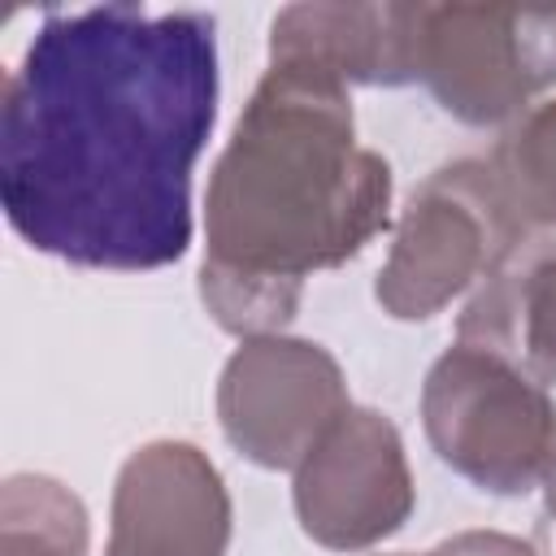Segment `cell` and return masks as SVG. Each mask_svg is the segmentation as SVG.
<instances>
[{
  "mask_svg": "<svg viewBox=\"0 0 556 556\" xmlns=\"http://www.w3.org/2000/svg\"><path fill=\"white\" fill-rule=\"evenodd\" d=\"M217 91V22L204 9L43 13L0 87L4 222L83 269L182 261Z\"/></svg>",
  "mask_w": 556,
  "mask_h": 556,
  "instance_id": "6da1fadb",
  "label": "cell"
},
{
  "mask_svg": "<svg viewBox=\"0 0 556 556\" xmlns=\"http://www.w3.org/2000/svg\"><path fill=\"white\" fill-rule=\"evenodd\" d=\"M391 222V165L356 143L343 83L265 65L204 191L200 269L300 287L352 261Z\"/></svg>",
  "mask_w": 556,
  "mask_h": 556,
  "instance_id": "7a4b0ae2",
  "label": "cell"
},
{
  "mask_svg": "<svg viewBox=\"0 0 556 556\" xmlns=\"http://www.w3.org/2000/svg\"><path fill=\"white\" fill-rule=\"evenodd\" d=\"M421 430L434 456L491 495L534 491L556 456V404L508 356L452 343L421 382Z\"/></svg>",
  "mask_w": 556,
  "mask_h": 556,
  "instance_id": "3957f363",
  "label": "cell"
},
{
  "mask_svg": "<svg viewBox=\"0 0 556 556\" xmlns=\"http://www.w3.org/2000/svg\"><path fill=\"white\" fill-rule=\"evenodd\" d=\"M530 235L504 204L482 156L447 161L400 208L374 300L395 321H426L500 269Z\"/></svg>",
  "mask_w": 556,
  "mask_h": 556,
  "instance_id": "277c9868",
  "label": "cell"
},
{
  "mask_svg": "<svg viewBox=\"0 0 556 556\" xmlns=\"http://www.w3.org/2000/svg\"><path fill=\"white\" fill-rule=\"evenodd\" d=\"M408 78L469 126H508L556 83V9L408 4Z\"/></svg>",
  "mask_w": 556,
  "mask_h": 556,
  "instance_id": "5b68a950",
  "label": "cell"
},
{
  "mask_svg": "<svg viewBox=\"0 0 556 556\" xmlns=\"http://www.w3.org/2000/svg\"><path fill=\"white\" fill-rule=\"evenodd\" d=\"M352 408L339 361L295 334L243 339L217 378V421L261 469H295Z\"/></svg>",
  "mask_w": 556,
  "mask_h": 556,
  "instance_id": "8992f818",
  "label": "cell"
},
{
  "mask_svg": "<svg viewBox=\"0 0 556 556\" xmlns=\"http://www.w3.org/2000/svg\"><path fill=\"white\" fill-rule=\"evenodd\" d=\"M300 530L330 552H369L413 513L404 439L378 408H348L291 469Z\"/></svg>",
  "mask_w": 556,
  "mask_h": 556,
  "instance_id": "52a82bcc",
  "label": "cell"
},
{
  "mask_svg": "<svg viewBox=\"0 0 556 556\" xmlns=\"http://www.w3.org/2000/svg\"><path fill=\"white\" fill-rule=\"evenodd\" d=\"M230 491L187 439H152L113 482L104 556H226Z\"/></svg>",
  "mask_w": 556,
  "mask_h": 556,
  "instance_id": "ba28073f",
  "label": "cell"
},
{
  "mask_svg": "<svg viewBox=\"0 0 556 556\" xmlns=\"http://www.w3.org/2000/svg\"><path fill=\"white\" fill-rule=\"evenodd\" d=\"M269 65L317 70L343 87L408 78V4H291L269 22Z\"/></svg>",
  "mask_w": 556,
  "mask_h": 556,
  "instance_id": "9c48e42d",
  "label": "cell"
},
{
  "mask_svg": "<svg viewBox=\"0 0 556 556\" xmlns=\"http://www.w3.org/2000/svg\"><path fill=\"white\" fill-rule=\"evenodd\" d=\"M456 339L491 348L534 374L543 387L556 382V239L530 235L513 256L491 269L456 317Z\"/></svg>",
  "mask_w": 556,
  "mask_h": 556,
  "instance_id": "30bf717a",
  "label": "cell"
},
{
  "mask_svg": "<svg viewBox=\"0 0 556 556\" xmlns=\"http://www.w3.org/2000/svg\"><path fill=\"white\" fill-rule=\"evenodd\" d=\"M513 217L534 230H556V100L521 109L482 156Z\"/></svg>",
  "mask_w": 556,
  "mask_h": 556,
  "instance_id": "8fae6325",
  "label": "cell"
},
{
  "mask_svg": "<svg viewBox=\"0 0 556 556\" xmlns=\"http://www.w3.org/2000/svg\"><path fill=\"white\" fill-rule=\"evenodd\" d=\"M87 508L48 473H9L0 486V556H87Z\"/></svg>",
  "mask_w": 556,
  "mask_h": 556,
  "instance_id": "7c38bea8",
  "label": "cell"
},
{
  "mask_svg": "<svg viewBox=\"0 0 556 556\" xmlns=\"http://www.w3.org/2000/svg\"><path fill=\"white\" fill-rule=\"evenodd\" d=\"M430 556H539L526 539L504 530H460L430 547Z\"/></svg>",
  "mask_w": 556,
  "mask_h": 556,
  "instance_id": "4fadbf2b",
  "label": "cell"
},
{
  "mask_svg": "<svg viewBox=\"0 0 556 556\" xmlns=\"http://www.w3.org/2000/svg\"><path fill=\"white\" fill-rule=\"evenodd\" d=\"M543 495H547V513H552V521H556V456H552V465H547V473H543Z\"/></svg>",
  "mask_w": 556,
  "mask_h": 556,
  "instance_id": "5bb4252c",
  "label": "cell"
},
{
  "mask_svg": "<svg viewBox=\"0 0 556 556\" xmlns=\"http://www.w3.org/2000/svg\"><path fill=\"white\" fill-rule=\"evenodd\" d=\"M391 556H413V552H391ZM421 556H430V552H421Z\"/></svg>",
  "mask_w": 556,
  "mask_h": 556,
  "instance_id": "9a60e30c",
  "label": "cell"
}]
</instances>
